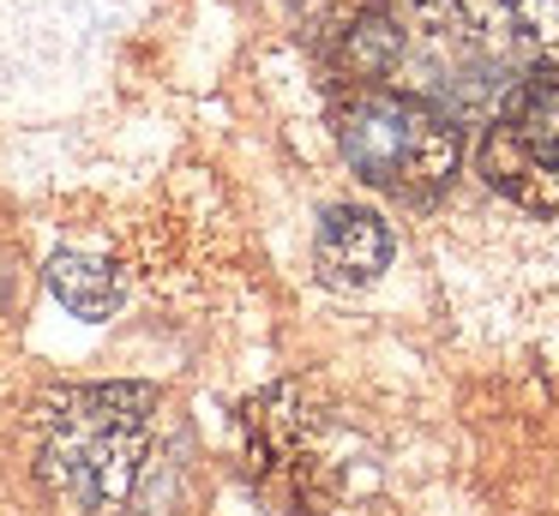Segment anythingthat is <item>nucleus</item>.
<instances>
[{"instance_id": "f257e3e1", "label": "nucleus", "mask_w": 559, "mask_h": 516, "mask_svg": "<svg viewBox=\"0 0 559 516\" xmlns=\"http://www.w3.org/2000/svg\"><path fill=\"white\" fill-rule=\"evenodd\" d=\"M37 480L67 516H169L181 463L151 384H67L37 403Z\"/></svg>"}, {"instance_id": "f03ea898", "label": "nucleus", "mask_w": 559, "mask_h": 516, "mask_svg": "<svg viewBox=\"0 0 559 516\" xmlns=\"http://www.w3.org/2000/svg\"><path fill=\"white\" fill-rule=\"evenodd\" d=\"M337 151L367 187L403 204H427L463 163V127L439 103L397 84H349L337 103Z\"/></svg>"}, {"instance_id": "7ed1b4c3", "label": "nucleus", "mask_w": 559, "mask_h": 516, "mask_svg": "<svg viewBox=\"0 0 559 516\" xmlns=\"http://www.w3.org/2000/svg\"><path fill=\"white\" fill-rule=\"evenodd\" d=\"M481 180L518 211L559 216V60L523 72L493 103L481 139Z\"/></svg>"}, {"instance_id": "20e7f679", "label": "nucleus", "mask_w": 559, "mask_h": 516, "mask_svg": "<svg viewBox=\"0 0 559 516\" xmlns=\"http://www.w3.org/2000/svg\"><path fill=\"white\" fill-rule=\"evenodd\" d=\"M391 252H397V240H391L385 216L361 211V204H337V211H325L319 240H313V264H319V276H325L331 288L379 283V276L391 271Z\"/></svg>"}, {"instance_id": "39448f33", "label": "nucleus", "mask_w": 559, "mask_h": 516, "mask_svg": "<svg viewBox=\"0 0 559 516\" xmlns=\"http://www.w3.org/2000/svg\"><path fill=\"white\" fill-rule=\"evenodd\" d=\"M49 288L79 319H109L121 307V271H109V259H91V252H55Z\"/></svg>"}]
</instances>
